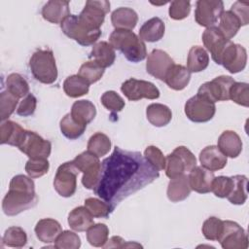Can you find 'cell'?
I'll return each mask as SVG.
<instances>
[{
  "label": "cell",
  "mask_w": 249,
  "mask_h": 249,
  "mask_svg": "<svg viewBox=\"0 0 249 249\" xmlns=\"http://www.w3.org/2000/svg\"><path fill=\"white\" fill-rule=\"evenodd\" d=\"M85 206L93 216V218H106L115 209L111 203L96 197L87 198L85 200Z\"/></svg>",
  "instance_id": "obj_41"
},
{
  "label": "cell",
  "mask_w": 249,
  "mask_h": 249,
  "mask_svg": "<svg viewBox=\"0 0 249 249\" xmlns=\"http://www.w3.org/2000/svg\"><path fill=\"white\" fill-rule=\"evenodd\" d=\"M35 233L37 238L44 243H53L62 231L60 224L51 218H44L37 222L35 226Z\"/></svg>",
  "instance_id": "obj_22"
},
{
  "label": "cell",
  "mask_w": 249,
  "mask_h": 249,
  "mask_svg": "<svg viewBox=\"0 0 249 249\" xmlns=\"http://www.w3.org/2000/svg\"><path fill=\"white\" fill-rule=\"evenodd\" d=\"M7 90L18 98L26 96L29 93V85L27 81L18 73L10 74L6 79Z\"/></svg>",
  "instance_id": "obj_40"
},
{
  "label": "cell",
  "mask_w": 249,
  "mask_h": 249,
  "mask_svg": "<svg viewBox=\"0 0 249 249\" xmlns=\"http://www.w3.org/2000/svg\"><path fill=\"white\" fill-rule=\"evenodd\" d=\"M165 174L167 177L174 178L176 176L182 175L186 172V166L181 160V158L175 153H171L165 158Z\"/></svg>",
  "instance_id": "obj_45"
},
{
  "label": "cell",
  "mask_w": 249,
  "mask_h": 249,
  "mask_svg": "<svg viewBox=\"0 0 249 249\" xmlns=\"http://www.w3.org/2000/svg\"><path fill=\"white\" fill-rule=\"evenodd\" d=\"M87 148L89 152L100 158L107 155L111 150V140L106 134L96 132L89 139Z\"/></svg>",
  "instance_id": "obj_37"
},
{
  "label": "cell",
  "mask_w": 249,
  "mask_h": 249,
  "mask_svg": "<svg viewBox=\"0 0 249 249\" xmlns=\"http://www.w3.org/2000/svg\"><path fill=\"white\" fill-rule=\"evenodd\" d=\"M63 90L69 97H80L89 92V84L78 74L71 75L65 79L63 83Z\"/></svg>",
  "instance_id": "obj_33"
},
{
  "label": "cell",
  "mask_w": 249,
  "mask_h": 249,
  "mask_svg": "<svg viewBox=\"0 0 249 249\" xmlns=\"http://www.w3.org/2000/svg\"><path fill=\"white\" fill-rule=\"evenodd\" d=\"M229 98L234 103L248 107L249 106V88L247 83L234 82L231 87Z\"/></svg>",
  "instance_id": "obj_43"
},
{
  "label": "cell",
  "mask_w": 249,
  "mask_h": 249,
  "mask_svg": "<svg viewBox=\"0 0 249 249\" xmlns=\"http://www.w3.org/2000/svg\"><path fill=\"white\" fill-rule=\"evenodd\" d=\"M247 52L245 48L239 44L230 41L220 57V63L226 70L231 74L241 72L246 67Z\"/></svg>",
  "instance_id": "obj_14"
},
{
  "label": "cell",
  "mask_w": 249,
  "mask_h": 249,
  "mask_svg": "<svg viewBox=\"0 0 249 249\" xmlns=\"http://www.w3.org/2000/svg\"><path fill=\"white\" fill-rule=\"evenodd\" d=\"M234 82L235 81L231 76L222 75L214 78L212 81L202 84L196 94L201 95L214 103L217 101H227L230 99V89Z\"/></svg>",
  "instance_id": "obj_11"
},
{
  "label": "cell",
  "mask_w": 249,
  "mask_h": 249,
  "mask_svg": "<svg viewBox=\"0 0 249 249\" xmlns=\"http://www.w3.org/2000/svg\"><path fill=\"white\" fill-rule=\"evenodd\" d=\"M103 74L104 68L93 60H89L83 63L78 72V75L86 80L89 85L99 81Z\"/></svg>",
  "instance_id": "obj_42"
},
{
  "label": "cell",
  "mask_w": 249,
  "mask_h": 249,
  "mask_svg": "<svg viewBox=\"0 0 249 249\" xmlns=\"http://www.w3.org/2000/svg\"><path fill=\"white\" fill-rule=\"evenodd\" d=\"M232 178L228 176H218L214 177L212 185H211V192L217 197H227L231 191L232 188Z\"/></svg>",
  "instance_id": "obj_49"
},
{
  "label": "cell",
  "mask_w": 249,
  "mask_h": 249,
  "mask_svg": "<svg viewBox=\"0 0 249 249\" xmlns=\"http://www.w3.org/2000/svg\"><path fill=\"white\" fill-rule=\"evenodd\" d=\"M18 148L29 159H48L51 155L52 144L36 132L26 130Z\"/></svg>",
  "instance_id": "obj_13"
},
{
  "label": "cell",
  "mask_w": 249,
  "mask_h": 249,
  "mask_svg": "<svg viewBox=\"0 0 249 249\" xmlns=\"http://www.w3.org/2000/svg\"><path fill=\"white\" fill-rule=\"evenodd\" d=\"M184 110L190 121L194 123H206L214 117L216 106L209 99L196 94L187 100Z\"/></svg>",
  "instance_id": "obj_10"
},
{
  "label": "cell",
  "mask_w": 249,
  "mask_h": 249,
  "mask_svg": "<svg viewBox=\"0 0 249 249\" xmlns=\"http://www.w3.org/2000/svg\"><path fill=\"white\" fill-rule=\"evenodd\" d=\"M110 11V2L106 0H89L83 11L78 16L79 20L89 29L100 30L104 22L105 16Z\"/></svg>",
  "instance_id": "obj_8"
},
{
  "label": "cell",
  "mask_w": 249,
  "mask_h": 249,
  "mask_svg": "<svg viewBox=\"0 0 249 249\" xmlns=\"http://www.w3.org/2000/svg\"><path fill=\"white\" fill-rule=\"evenodd\" d=\"M102 105L111 112H120L124 109L125 103L124 99L114 90H107L101 95Z\"/></svg>",
  "instance_id": "obj_50"
},
{
  "label": "cell",
  "mask_w": 249,
  "mask_h": 249,
  "mask_svg": "<svg viewBox=\"0 0 249 249\" xmlns=\"http://www.w3.org/2000/svg\"><path fill=\"white\" fill-rule=\"evenodd\" d=\"M241 27L240 20L231 11H224L220 17V22L218 28L223 33V35L228 39L231 40L233 38L238 30Z\"/></svg>",
  "instance_id": "obj_35"
},
{
  "label": "cell",
  "mask_w": 249,
  "mask_h": 249,
  "mask_svg": "<svg viewBox=\"0 0 249 249\" xmlns=\"http://www.w3.org/2000/svg\"><path fill=\"white\" fill-rule=\"evenodd\" d=\"M165 32L164 22L158 17L152 18L145 21L139 29V37L145 42H158L160 41Z\"/></svg>",
  "instance_id": "obj_25"
},
{
  "label": "cell",
  "mask_w": 249,
  "mask_h": 249,
  "mask_svg": "<svg viewBox=\"0 0 249 249\" xmlns=\"http://www.w3.org/2000/svg\"><path fill=\"white\" fill-rule=\"evenodd\" d=\"M62 32L81 46L93 45L100 37L101 30H91L86 27L78 18V16L69 15L61 23Z\"/></svg>",
  "instance_id": "obj_6"
},
{
  "label": "cell",
  "mask_w": 249,
  "mask_h": 249,
  "mask_svg": "<svg viewBox=\"0 0 249 249\" xmlns=\"http://www.w3.org/2000/svg\"><path fill=\"white\" fill-rule=\"evenodd\" d=\"M111 21L115 29L132 30L138 21L136 12L127 7H120L113 11L111 15Z\"/></svg>",
  "instance_id": "obj_27"
},
{
  "label": "cell",
  "mask_w": 249,
  "mask_h": 249,
  "mask_svg": "<svg viewBox=\"0 0 249 249\" xmlns=\"http://www.w3.org/2000/svg\"><path fill=\"white\" fill-rule=\"evenodd\" d=\"M220 151L228 158H237L242 151V141L233 130H225L218 138Z\"/></svg>",
  "instance_id": "obj_21"
},
{
  "label": "cell",
  "mask_w": 249,
  "mask_h": 249,
  "mask_svg": "<svg viewBox=\"0 0 249 249\" xmlns=\"http://www.w3.org/2000/svg\"><path fill=\"white\" fill-rule=\"evenodd\" d=\"M174 60L162 50H153L147 57L146 71L158 80L164 81L167 73L174 65Z\"/></svg>",
  "instance_id": "obj_16"
},
{
  "label": "cell",
  "mask_w": 249,
  "mask_h": 249,
  "mask_svg": "<svg viewBox=\"0 0 249 249\" xmlns=\"http://www.w3.org/2000/svg\"><path fill=\"white\" fill-rule=\"evenodd\" d=\"M231 11L240 20L241 26L247 25L249 22V10H248V3L247 2H240L236 1L231 5Z\"/></svg>",
  "instance_id": "obj_55"
},
{
  "label": "cell",
  "mask_w": 249,
  "mask_h": 249,
  "mask_svg": "<svg viewBox=\"0 0 249 249\" xmlns=\"http://www.w3.org/2000/svg\"><path fill=\"white\" fill-rule=\"evenodd\" d=\"M18 99L17 96L12 94L10 91L5 90L0 94V119L2 122L8 120V118L18 108Z\"/></svg>",
  "instance_id": "obj_44"
},
{
  "label": "cell",
  "mask_w": 249,
  "mask_h": 249,
  "mask_svg": "<svg viewBox=\"0 0 249 249\" xmlns=\"http://www.w3.org/2000/svg\"><path fill=\"white\" fill-rule=\"evenodd\" d=\"M173 153H175L181 158L186 166V171L190 172L196 165V159L195 155L187 147L179 146L174 149Z\"/></svg>",
  "instance_id": "obj_54"
},
{
  "label": "cell",
  "mask_w": 249,
  "mask_h": 249,
  "mask_svg": "<svg viewBox=\"0 0 249 249\" xmlns=\"http://www.w3.org/2000/svg\"><path fill=\"white\" fill-rule=\"evenodd\" d=\"M214 177L213 171H210L203 166L196 165L188 175L191 189L198 194H207L211 192V185Z\"/></svg>",
  "instance_id": "obj_18"
},
{
  "label": "cell",
  "mask_w": 249,
  "mask_h": 249,
  "mask_svg": "<svg viewBox=\"0 0 249 249\" xmlns=\"http://www.w3.org/2000/svg\"><path fill=\"white\" fill-rule=\"evenodd\" d=\"M201 38L204 47L210 52L212 59L215 63L219 64L222 53L231 40H228L217 26L207 27L202 33Z\"/></svg>",
  "instance_id": "obj_17"
},
{
  "label": "cell",
  "mask_w": 249,
  "mask_h": 249,
  "mask_svg": "<svg viewBox=\"0 0 249 249\" xmlns=\"http://www.w3.org/2000/svg\"><path fill=\"white\" fill-rule=\"evenodd\" d=\"M59 127H60L61 133L66 138L74 140L83 135V133L85 132V130L87 128V125L75 121L72 118L71 114L68 113L61 119Z\"/></svg>",
  "instance_id": "obj_36"
},
{
  "label": "cell",
  "mask_w": 249,
  "mask_h": 249,
  "mask_svg": "<svg viewBox=\"0 0 249 249\" xmlns=\"http://www.w3.org/2000/svg\"><path fill=\"white\" fill-rule=\"evenodd\" d=\"M224 249H246L248 247V235L244 229L236 222L223 221V228L217 239Z\"/></svg>",
  "instance_id": "obj_9"
},
{
  "label": "cell",
  "mask_w": 249,
  "mask_h": 249,
  "mask_svg": "<svg viewBox=\"0 0 249 249\" xmlns=\"http://www.w3.org/2000/svg\"><path fill=\"white\" fill-rule=\"evenodd\" d=\"M37 202L38 196L33 180L29 176L18 174L10 182L9 191L2 201V209L7 216H16L34 207Z\"/></svg>",
  "instance_id": "obj_2"
},
{
  "label": "cell",
  "mask_w": 249,
  "mask_h": 249,
  "mask_svg": "<svg viewBox=\"0 0 249 249\" xmlns=\"http://www.w3.org/2000/svg\"><path fill=\"white\" fill-rule=\"evenodd\" d=\"M160 176L139 152L115 147L113 153L101 162V174L95 195L114 207Z\"/></svg>",
  "instance_id": "obj_1"
},
{
  "label": "cell",
  "mask_w": 249,
  "mask_h": 249,
  "mask_svg": "<svg viewBox=\"0 0 249 249\" xmlns=\"http://www.w3.org/2000/svg\"><path fill=\"white\" fill-rule=\"evenodd\" d=\"M209 64V55L206 50L200 46H193L188 53L187 68L191 73L205 70Z\"/></svg>",
  "instance_id": "obj_31"
},
{
  "label": "cell",
  "mask_w": 249,
  "mask_h": 249,
  "mask_svg": "<svg viewBox=\"0 0 249 249\" xmlns=\"http://www.w3.org/2000/svg\"><path fill=\"white\" fill-rule=\"evenodd\" d=\"M29 68L33 77L42 84H53L57 79V67L51 50H37L29 59Z\"/></svg>",
  "instance_id": "obj_4"
},
{
  "label": "cell",
  "mask_w": 249,
  "mask_h": 249,
  "mask_svg": "<svg viewBox=\"0 0 249 249\" xmlns=\"http://www.w3.org/2000/svg\"><path fill=\"white\" fill-rule=\"evenodd\" d=\"M199 161L201 166L214 172L223 169L228 160L217 146L210 145L203 148L199 153Z\"/></svg>",
  "instance_id": "obj_19"
},
{
  "label": "cell",
  "mask_w": 249,
  "mask_h": 249,
  "mask_svg": "<svg viewBox=\"0 0 249 249\" xmlns=\"http://www.w3.org/2000/svg\"><path fill=\"white\" fill-rule=\"evenodd\" d=\"M121 90L131 101H137L142 98L157 99L160 97V90L153 83L134 78L124 81L121 86Z\"/></svg>",
  "instance_id": "obj_12"
},
{
  "label": "cell",
  "mask_w": 249,
  "mask_h": 249,
  "mask_svg": "<svg viewBox=\"0 0 249 249\" xmlns=\"http://www.w3.org/2000/svg\"><path fill=\"white\" fill-rule=\"evenodd\" d=\"M25 131L18 124L6 120L0 125V143L18 147L24 137Z\"/></svg>",
  "instance_id": "obj_24"
},
{
  "label": "cell",
  "mask_w": 249,
  "mask_h": 249,
  "mask_svg": "<svg viewBox=\"0 0 249 249\" xmlns=\"http://www.w3.org/2000/svg\"><path fill=\"white\" fill-rule=\"evenodd\" d=\"M2 241L6 246L21 248L27 243V234L20 227H10L5 231Z\"/></svg>",
  "instance_id": "obj_39"
},
{
  "label": "cell",
  "mask_w": 249,
  "mask_h": 249,
  "mask_svg": "<svg viewBox=\"0 0 249 249\" xmlns=\"http://www.w3.org/2000/svg\"><path fill=\"white\" fill-rule=\"evenodd\" d=\"M42 17L52 23H61L69 15V2L63 0L48 1L42 8Z\"/></svg>",
  "instance_id": "obj_20"
},
{
  "label": "cell",
  "mask_w": 249,
  "mask_h": 249,
  "mask_svg": "<svg viewBox=\"0 0 249 249\" xmlns=\"http://www.w3.org/2000/svg\"><path fill=\"white\" fill-rule=\"evenodd\" d=\"M224 12V3L220 0H198L196 4L195 19L200 26L211 27Z\"/></svg>",
  "instance_id": "obj_15"
},
{
  "label": "cell",
  "mask_w": 249,
  "mask_h": 249,
  "mask_svg": "<svg viewBox=\"0 0 249 249\" xmlns=\"http://www.w3.org/2000/svg\"><path fill=\"white\" fill-rule=\"evenodd\" d=\"M191 191L192 189L189 184V178L184 173L170 179L166 195L171 202H180L190 196Z\"/></svg>",
  "instance_id": "obj_23"
},
{
  "label": "cell",
  "mask_w": 249,
  "mask_h": 249,
  "mask_svg": "<svg viewBox=\"0 0 249 249\" xmlns=\"http://www.w3.org/2000/svg\"><path fill=\"white\" fill-rule=\"evenodd\" d=\"M109 229L105 224H93L87 230V240L94 247H104L108 240Z\"/></svg>",
  "instance_id": "obj_38"
},
{
  "label": "cell",
  "mask_w": 249,
  "mask_h": 249,
  "mask_svg": "<svg viewBox=\"0 0 249 249\" xmlns=\"http://www.w3.org/2000/svg\"><path fill=\"white\" fill-rule=\"evenodd\" d=\"M70 114L75 121L87 125L95 118L96 109L92 102L83 99L73 103Z\"/></svg>",
  "instance_id": "obj_32"
},
{
  "label": "cell",
  "mask_w": 249,
  "mask_h": 249,
  "mask_svg": "<svg viewBox=\"0 0 249 249\" xmlns=\"http://www.w3.org/2000/svg\"><path fill=\"white\" fill-rule=\"evenodd\" d=\"M81 246V239L77 233L71 231H61L54 241L57 249H78Z\"/></svg>",
  "instance_id": "obj_48"
},
{
  "label": "cell",
  "mask_w": 249,
  "mask_h": 249,
  "mask_svg": "<svg viewBox=\"0 0 249 249\" xmlns=\"http://www.w3.org/2000/svg\"><path fill=\"white\" fill-rule=\"evenodd\" d=\"M141 248L142 245L136 242H128L124 240L121 236H112L107 240L104 248Z\"/></svg>",
  "instance_id": "obj_56"
},
{
  "label": "cell",
  "mask_w": 249,
  "mask_h": 249,
  "mask_svg": "<svg viewBox=\"0 0 249 249\" xmlns=\"http://www.w3.org/2000/svg\"><path fill=\"white\" fill-rule=\"evenodd\" d=\"M146 116L150 124L157 127L165 126L172 119V113L169 107L160 103L150 104L146 109Z\"/></svg>",
  "instance_id": "obj_29"
},
{
  "label": "cell",
  "mask_w": 249,
  "mask_h": 249,
  "mask_svg": "<svg viewBox=\"0 0 249 249\" xmlns=\"http://www.w3.org/2000/svg\"><path fill=\"white\" fill-rule=\"evenodd\" d=\"M109 42L115 50L122 52L125 58L131 62L137 63L147 56L144 41L131 30L115 29L110 34Z\"/></svg>",
  "instance_id": "obj_3"
},
{
  "label": "cell",
  "mask_w": 249,
  "mask_h": 249,
  "mask_svg": "<svg viewBox=\"0 0 249 249\" xmlns=\"http://www.w3.org/2000/svg\"><path fill=\"white\" fill-rule=\"evenodd\" d=\"M89 58L95 61L104 69L113 65L116 59L115 49L111 46L110 43L106 41H101L93 45Z\"/></svg>",
  "instance_id": "obj_26"
},
{
  "label": "cell",
  "mask_w": 249,
  "mask_h": 249,
  "mask_svg": "<svg viewBox=\"0 0 249 249\" xmlns=\"http://www.w3.org/2000/svg\"><path fill=\"white\" fill-rule=\"evenodd\" d=\"M72 162L79 171L83 172L82 184L84 187L89 190H93L101 174V162L99 158L89 151H85L78 155Z\"/></svg>",
  "instance_id": "obj_5"
},
{
  "label": "cell",
  "mask_w": 249,
  "mask_h": 249,
  "mask_svg": "<svg viewBox=\"0 0 249 249\" xmlns=\"http://www.w3.org/2000/svg\"><path fill=\"white\" fill-rule=\"evenodd\" d=\"M223 228V220L217 217H209L203 222L201 231L208 240H217L221 234Z\"/></svg>",
  "instance_id": "obj_47"
},
{
  "label": "cell",
  "mask_w": 249,
  "mask_h": 249,
  "mask_svg": "<svg viewBox=\"0 0 249 249\" xmlns=\"http://www.w3.org/2000/svg\"><path fill=\"white\" fill-rule=\"evenodd\" d=\"M68 224L76 231H85L93 225V216L86 206H78L69 213Z\"/></svg>",
  "instance_id": "obj_30"
},
{
  "label": "cell",
  "mask_w": 249,
  "mask_h": 249,
  "mask_svg": "<svg viewBox=\"0 0 249 249\" xmlns=\"http://www.w3.org/2000/svg\"><path fill=\"white\" fill-rule=\"evenodd\" d=\"M190 80L191 72L188 68L180 64H174L167 73L164 82L170 89L174 90H182L189 85Z\"/></svg>",
  "instance_id": "obj_28"
},
{
  "label": "cell",
  "mask_w": 249,
  "mask_h": 249,
  "mask_svg": "<svg viewBox=\"0 0 249 249\" xmlns=\"http://www.w3.org/2000/svg\"><path fill=\"white\" fill-rule=\"evenodd\" d=\"M78 173L79 170L72 160L59 165L53 179V188L60 196L70 197L75 194Z\"/></svg>",
  "instance_id": "obj_7"
},
{
  "label": "cell",
  "mask_w": 249,
  "mask_h": 249,
  "mask_svg": "<svg viewBox=\"0 0 249 249\" xmlns=\"http://www.w3.org/2000/svg\"><path fill=\"white\" fill-rule=\"evenodd\" d=\"M37 99L32 93H28L20 101L17 108V114L21 117H29L34 114L36 110Z\"/></svg>",
  "instance_id": "obj_53"
},
{
  "label": "cell",
  "mask_w": 249,
  "mask_h": 249,
  "mask_svg": "<svg viewBox=\"0 0 249 249\" xmlns=\"http://www.w3.org/2000/svg\"><path fill=\"white\" fill-rule=\"evenodd\" d=\"M191 12L190 1L185 0H175L170 3L168 14L170 18L175 20H181L186 18Z\"/></svg>",
  "instance_id": "obj_52"
},
{
  "label": "cell",
  "mask_w": 249,
  "mask_h": 249,
  "mask_svg": "<svg viewBox=\"0 0 249 249\" xmlns=\"http://www.w3.org/2000/svg\"><path fill=\"white\" fill-rule=\"evenodd\" d=\"M144 158L158 171L165 168V157L158 147L148 146L144 151Z\"/></svg>",
  "instance_id": "obj_51"
},
{
  "label": "cell",
  "mask_w": 249,
  "mask_h": 249,
  "mask_svg": "<svg viewBox=\"0 0 249 249\" xmlns=\"http://www.w3.org/2000/svg\"><path fill=\"white\" fill-rule=\"evenodd\" d=\"M232 178V188L231 194L227 196L228 200L235 205L244 204L247 199V183L248 179L245 175H234Z\"/></svg>",
  "instance_id": "obj_34"
},
{
  "label": "cell",
  "mask_w": 249,
  "mask_h": 249,
  "mask_svg": "<svg viewBox=\"0 0 249 249\" xmlns=\"http://www.w3.org/2000/svg\"><path fill=\"white\" fill-rule=\"evenodd\" d=\"M50 162L48 159H29L25 163V171L31 178H39L48 173Z\"/></svg>",
  "instance_id": "obj_46"
}]
</instances>
